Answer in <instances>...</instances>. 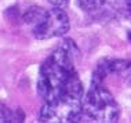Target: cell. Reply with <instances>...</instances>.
Returning <instances> with one entry per match:
<instances>
[{"label":"cell","instance_id":"cell-11","mask_svg":"<svg viewBox=\"0 0 131 123\" xmlns=\"http://www.w3.org/2000/svg\"><path fill=\"white\" fill-rule=\"evenodd\" d=\"M123 2H124V3H128V2H130V0H123Z\"/></svg>","mask_w":131,"mask_h":123},{"label":"cell","instance_id":"cell-9","mask_svg":"<svg viewBox=\"0 0 131 123\" xmlns=\"http://www.w3.org/2000/svg\"><path fill=\"white\" fill-rule=\"evenodd\" d=\"M126 10H127V15H128V18L131 21V0L128 3H126Z\"/></svg>","mask_w":131,"mask_h":123},{"label":"cell","instance_id":"cell-2","mask_svg":"<svg viewBox=\"0 0 131 123\" xmlns=\"http://www.w3.org/2000/svg\"><path fill=\"white\" fill-rule=\"evenodd\" d=\"M83 111V84L73 76L63 90L54 98L46 101L40 111V122H76Z\"/></svg>","mask_w":131,"mask_h":123},{"label":"cell","instance_id":"cell-5","mask_svg":"<svg viewBox=\"0 0 131 123\" xmlns=\"http://www.w3.org/2000/svg\"><path fill=\"white\" fill-rule=\"evenodd\" d=\"M44 14H46V10L41 8V7H30V8L26 10L25 14H24V21H25L28 25H30L32 29H33V28L43 19Z\"/></svg>","mask_w":131,"mask_h":123},{"label":"cell","instance_id":"cell-7","mask_svg":"<svg viewBox=\"0 0 131 123\" xmlns=\"http://www.w3.org/2000/svg\"><path fill=\"white\" fill-rule=\"evenodd\" d=\"M8 122H18V119L14 116V114L7 107L0 104V123H8Z\"/></svg>","mask_w":131,"mask_h":123},{"label":"cell","instance_id":"cell-10","mask_svg":"<svg viewBox=\"0 0 131 123\" xmlns=\"http://www.w3.org/2000/svg\"><path fill=\"white\" fill-rule=\"evenodd\" d=\"M128 39H130V40H131V32H130V33H128Z\"/></svg>","mask_w":131,"mask_h":123},{"label":"cell","instance_id":"cell-6","mask_svg":"<svg viewBox=\"0 0 131 123\" xmlns=\"http://www.w3.org/2000/svg\"><path fill=\"white\" fill-rule=\"evenodd\" d=\"M106 0H79V4L86 11H94V10L101 8L105 4Z\"/></svg>","mask_w":131,"mask_h":123},{"label":"cell","instance_id":"cell-8","mask_svg":"<svg viewBox=\"0 0 131 123\" xmlns=\"http://www.w3.org/2000/svg\"><path fill=\"white\" fill-rule=\"evenodd\" d=\"M50 2L52 3V4H55L57 7H63V6L68 4L69 0H50Z\"/></svg>","mask_w":131,"mask_h":123},{"label":"cell","instance_id":"cell-1","mask_svg":"<svg viewBox=\"0 0 131 123\" xmlns=\"http://www.w3.org/2000/svg\"><path fill=\"white\" fill-rule=\"evenodd\" d=\"M75 47L72 40H65L52 51L40 68V76L37 82V90L44 101H48L63 90V87L73 76H76L75 61L72 48Z\"/></svg>","mask_w":131,"mask_h":123},{"label":"cell","instance_id":"cell-4","mask_svg":"<svg viewBox=\"0 0 131 123\" xmlns=\"http://www.w3.org/2000/svg\"><path fill=\"white\" fill-rule=\"evenodd\" d=\"M70 28L69 17L62 10L61 7H54V8L46 11L43 19L32 29L33 36L39 40H47L52 37L63 36Z\"/></svg>","mask_w":131,"mask_h":123},{"label":"cell","instance_id":"cell-3","mask_svg":"<svg viewBox=\"0 0 131 123\" xmlns=\"http://www.w3.org/2000/svg\"><path fill=\"white\" fill-rule=\"evenodd\" d=\"M83 109L93 122L115 123L120 116L119 105L111 91L104 87L102 82L95 80H93V84L83 101Z\"/></svg>","mask_w":131,"mask_h":123}]
</instances>
